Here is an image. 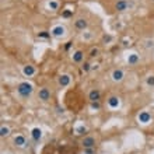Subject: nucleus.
<instances>
[{"label":"nucleus","instance_id":"13","mask_svg":"<svg viewBox=\"0 0 154 154\" xmlns=\"http://www.w3.org/2000/svg\"><path fill=\"white\" fill-rule=\"evenodd\" d=\"M35 73H37L35 66H32V65H25L24 67H23V74H24L25 77H32Z\"/></svg>","mask_w":154,"mask_h":154},{"label":"nucleus","instance_id":"28","mask_svg":"<svg viewBox=\"0 0 154 154\" xmlns=\"http://www.w3.org/2000/svg\"><path fill=\"white\" fill-rule=\"evenodd\" d=\"M72 45H73V42H72V41H69V42H66V45H65V51H69V49L72 48Z\"/></svg>","mask_w":154,"mask_h":154},{"label":"nucleus","instance_id":"11","mask_svg":"<svg viewBox=\"0 0 154 154\" xmlns=\"http://www.w3.org/2000/svg\"><path fill=\"white\" fill-rule=\"evenodd\" d=\"M137 121L139 123H143V125H147L151 122V114L149 111H142L140 114L137 115Z\"/></svg>","mask_w":154,"mask_h":154},{"label":"nucleus","instance_id":"15","mask_svg":"<svg viewBox=\"0 0 154 154\" xmlns=\"http://www.w3.org/2000/svg\"><path fill=\"white\" fill-rule=\"evenodd\" d=\"M72 59H73L74 63H83V62H84V52L79 49V51H76V52H73Z\"/></svg>","mask_w":154,"mask_h":154},{"label":"nucleus","instance_id":"5","mask_svg":"<svg viewBox=\"0 0 154 154\" xmlns=\"http://www.w3.org/2000/svg\"><path fill=\"white\" fill-rule=\"evenodd\" d=\"M87 98H88L90 102H98L101 101V91L98 88H91L87 94Z\"/></svg>","mask_w":154,"mask_h":154},{"label":"nucleus","instance_id":"29","mask_svg":"<svg viewBox=\"0 0 154 154\" xmlns=\"http://www.w3.org/2000/svg\"><path fill=\"white\" fill-rule=\"evenodd\" d=\"M95 150L94 149H84V154H94Z\"/></svg>","mask_w":154,"mask_h":154},{"label":"nucleus","instance_id":"21","mask_svg":"<svg viewBox=\"0 0 154 154\" xmlns=\"http://www.w3.org/2000/svg\"><path fill=\"white\" fill-rule=\"evenodd\" d=\"M37 37L39 39H48V38L52 37V34H51V31H39Z\"/></svg>","mask_w":154,"mask_h":154},{"label":"nucleus","instance_id":"25","mask_svg":"<svg viewBox=\"0 0 154 154\" xmlns=\"http://www.w3.org/2000/svg\"><path fill=\"white\" fill-rule=\"evenodd\" d=\"M90 106H91V109L93 111H100L101 109V102H90Z\"/></svg>","mask_w":154,"mask_h":154},{"label":"nucleus","instance_id":"23","mask_svg":"<svg viewBox=\"0 0 154 154\" xmlns=\"http://www.w3.org/2000/svg\"><path fill=\"white\" fill-rule=\"evenodd\" d=\"M146 85L150 87V88H154V74H150V76L146 77Z\"/></svg>","mask_w":154,"mask_h":154},{"label":"nucleus","instance_id":"7","mask_svg":"<svg viewBox=\"0 0 154 154\" xmlns=\"http://www.w3.org/2000/svg\"><path fill=\"white\" fill-rule=\"evenodd\" d=\"M74 28L77 31H85V29L88 28V21L85 20V18H83V17H79V18L74 20Z\"/></svg>","mask_w":154,"mask_h":154},{"label":"nucleus","instance_id":"8","mask_svg":"<svg viewBox=\"0 0 154 154\" xmlns=\"http://www.w3.org/2000/svg\"><path fill=\"white\" fill-rule=\"evenodd\" d=\"M70 83H72V77H70V74H60V76L57 77V84L60 85L62 88H65V87H69Z\"/></svg>","mask_w":154,"mask_h":154},{"label":"nucleus","instance_id":"10","mask_svg":"<svg viewBox=\"0 0 154 154\" xmlns=\"http://www.w3.org/2000/svg\"><path fill=\"white\" fill-rule=\"evenodd\" d=\"M51 34H52L53 38H62V37H65L66 28L63 25H55V27L51 29Z\"/></svg>","mask_w":154,"mask_h":154},{"label":"nucleus","instance_id":"32","mask_svg":"<svg viewBox=\"0 0 154 154\" xmlns=\"http://www.w3.org/2000/svg\"><path fill=\"white\" fill-rule=\"evenodd\" d=\"M98 69H100V66L98 65H93V69L91 70H98Z\"/></svg>","mask_w":154,"mask_h":154},{"label":"nucleus","instance_id":"9","mask_svg":"<svg viewBox=\"0 0 154 154\" xmlns=\"http://www.w3.org/2000/svg\"><path fill=\"white\" fill-rule=\"evenodd\" d=\"M106 104H108V106H109L111 109H118L121 106V98L116 97V95H111L106 100Z\"/></svg>","mask_w":154,"mask_h":154},{"label":"nucleus","instance_id":"31","mask_svg":"<svg viewBox=\"0 0 154 154\" xmlns=\"http://www.w3.org/2000/svg\"><path fill=\"white\" fill-rule=\"evenodd\" d=\"M57 112H59V114H63V112H65V109H63V108H59V106H57Z\"/></svg>","mask_w":154,"mask_h":154},{"label":"nucleus","instance_id":"33","mask_svg":"<svg viewBox=\"0 0 154 154\" xmlns=\"http://www.w3.org/2000/svg\"><path fill=\"white\" fill-rule=\"evenodd\" d=\"M153 2H154V0H153Z\"/></svg>","mask_w":154,"mask_h":154},{"label":"nucleus","instance_id":"27","mask_svg":"<svg viewBox=\"0 0 154 154\" xmlns=\"http://www.w3.org/2000/svg\"><path fill=\"white\" fill-rule=\"evenodd\" d=\"M111 41H112V37H111V35H104V37H102V42H105V44H108Z\"/></svg>","mask_w":154,"mask_h":154},{"label":"nucleus","instance_id":"20","mask_svg":"<svg viewBox=\"0 0 154 154\" xmlns=\"http://www.w3.org/2000/svg\"><path fill=\"white\" fill-rule=\"evenodd\" d=\"M98 55H100V48H98V46H93V48L90 49V52H88L90 59H94V57H97Z\"/></svg>","mask_w":154,"mask_h":154},{"label":"nucleus","instance_id":"1","mask_svg":"<svg viewBox=\"0 0 154 154\" xmlns=\"http://www.w3.org/2000/svg\"><path fill=\"white\" fill-rule=\"evenodd\" d=\"M17 94L23 100H28L34 94V84L29 81H21L17 84Z\"/></svg>","mask_w":154,"mask_h":154},{"label":"nucleus","instance_id":"22","mask_svg":"<svg viewBox=\"0 0 154 154\" xmlns=\"http://www.w3.org/2000/svg\"><path fill=\"white\" fill-rule=\"evenodd\" d=\"M87 133V128H85L84 125H80L76 128V134H79V136H83V134Z\"/></svg>","mask_w":154,"mask_h":154},{"label":"nucleus","instance_id":"6","mask_svg":"<svg viewBox=\"0 0 154 154\" xmlns=\"http://www.w3.org/2000/svg\"><path fill=\"white\" fill-rule=\"evenodd\" d=\"M123 79H125V72L122 69L112 70V73H111V80L114 81V83H121V81H123Z\"/></svg>","mask_w":154,"mask_h":154},{"label":"nucleus","instance_id":"30","mask_svg":"<svg viewBox=\"0 0 154 154\" xmlns=\"http://www.w3.org/2000/svg\"><path fill=\"white\" fill-rule=\"evenodd\" d=\"M84 34H85V32H84ZM90 37H91V34H88V32L85 34V35H83V38H85V39H90Z\"/></svg>","mask_w":154,"mask_h":154},{"label":"nucleus","instance_id":"4","mask_svg":"<svg viewBox=\"0 0 154 154\" xmlns=\"http://www.w3.org/2000/svg\"><path fill=\"white\" fill-rule=\"evenodd\" d=\"M81 146L84 147V149H94L95 147V137L91 136V134L84 136L83 140H81Z\"/></svg>","mask_w":154,"mask_h":154},{"label":"nucleus","instance_id":"26","mask_svg":"<svg viewBox=\"0 0 154 154\" xmlns=\"http://www.w3.org/2000/svg\"><path fill=\"white\" fill-rule=\"evenodd\" d=\"M146 49H153L154 48V39H146Z\"/></svg>","mask_w":154,"mask_h":154},{"label":"nucleus","instance_id":"2","mask_svg":"<svg viewBox=\"0 0 154 154\" xmlns=\"http://www.w3.org/2000/svg\"><path fill=\"white\" fill-rule=\"evenodd\" d=\"M115 10L119 13H123V11H128L130 8L133 7V4L128 2V0H116V3H115Z\"/></svg>","mask_w":154,"mask_h":154},{"label":"nucleus","instance_id":"16","mask_svg":"<svg viewBox=\"0 0 154 154\" xmlns=\"http://www.w3.org/2000/svg\"><path fill=\"white\" fill-rule=\"evenodd\" d=\"M31 137H32V140L35 143H38L42 139V130L39 129V128H34V129H31Z\"/></svg>","mask_w":154,"mask_h":154},{"label":"nucleus","instance_id":"18","mask_svg":"<svg viewBox=\"0 0 154 154\" xmlns=\"http://www.w3.org/2000/svg\"><path fill=\"white\" fill-rule=\"evenodd\" d=\"M91 69H93V65H91L88 60H84L83 63H81V70H83L84 73H90Z\"/></svg>","mask_w":154,"mask_h":154},{"label":"nucleus","instance_id":"12","mask_svg":"<svg viewBox=\"0 0 154 154\" xmlns=\"http://www.w3.org/2000/svg\"><path fill=\"white\" fill-rule=\"evenodd\" d=\"M126 62H128L129 66H136L139 62H140V56H139L137 53H130V55H128V57H126Z\"/></svg>","mask_w":154,"mask_h":154},{"label":"nucleus","instance_id":"19","mask_svg":"<svg viewBox=\"0 0 154 154\" xmlns=\"http://www.w3.org/2000/svg\"><path fill=\"white\" fill-rule=\"evenodd\" d=\"M48 7H49V10H52V11H57V10H59V2H57V0H49Z\"/></svg>","mask_w":154,"mask_h":154},{"label":"nucleus","instance_id":"17","mask_svg":"<svg viewBox=\"0 0 154 154\" xmlns=\"http://www.w3.org/2000/svg\"><path fill=\"white\" fill-rule=\"evenodd\" d=\"M10 132H11V130H10V128H8L7 125L0 126V136H2V137H8V136H10Z\"/></svg>","mask_w":154,"mask_h":154},{"label":"nucleus","instance_id":"24","mask_svg":"<svg viewBox=\"0 0 154 154\" xmlns=\"http://www.w3.org/2000/svg\"><path fill=\"white\" fill-rule=\"evenodd\" d=\"M62 17L63 18H72L73 17V10H70V8H66L62 11Z\"/></svg>","mask_w":154,"mask_h":154},{"label":"nucleus","instance_id":"14","mask_svg":"<svg viewBox=\"0 0 154 154\" xmlns=\"http://www.w3.org/2000/svg\"><path fill=\"white\" fill-rule=\"evenodd\" d=\"M14 146L16 147H25L27 146V139L23 134H17L14 136Z\"/></svg>","mask_w":154,"mask_h":154},{"label":"nucleus","instance_id":"3","mask_svg":"<svg viewBox=\"0 0 154 154\" xmlns=\"http://www.w3.org/2000/svg\"><path fill=\"white\" fill-rule=\"evenodd\" d=\"M37 97H38V100H39V101L48 102L49 100H51V97H52V93H51V90H49L48 87H41V88L38 90Z\"/></svg>","mask_w":154,"mask_h":154}]
</instances>
